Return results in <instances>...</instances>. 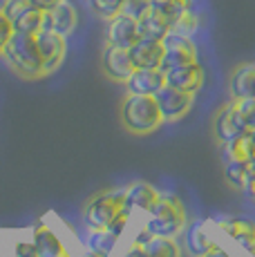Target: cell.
<instances>
[{"mask_svg":"<svg viewBox=\"0 0 255 257\" xmlns=\"http://www.w3.org/2000/svg\"><path fill=\"white\" fill-rule=\"evenodd\" d=\"M0 56L5 58V63H7L18 76L29 78V81H36V78L45 76L43 58H41V52H38L34 34L14 32V36L9 38L7 45L3 47Z\"/></svg>","mask_w":255,"mask_h":257,"instance_id":"1","label":"cell"},{"mask_svg":"<svg viewBox=\"0 0 255 257\" xmlns=\"http://www.w3.org/2000/svg\"><path fill=\"white\" fill-rule=\"evenodd\" d=\"M188 217L179 197L175 195H159V199L153 204V208L146 212L144 228L153 237H177L184 233Z\"/></svg>","mask_w":255,"mask_h":257,"instance_id":"2","label":"cell"},{"mask_svg":"<svg viewBox=\"0 0 255 257\" xmlns=\"http://www.w3.org/2000/svg\"><path fill=\"white\" fill-rule=\"evenodd\" d=\"M164 116L159 112L155 96H146V94H128L121 103V125L125 127L130 135L146 137L159 130Z\"/></svg>","mask_w":255,"mask_h":257,"instance_id":"3","label":"cell"},{"mask_svg":"<svg viewBox=\"0 0 255 257\" xmlns=\"http://www.w3.org/2000/svg\"><path fill=\"white\" fill-rule=\"evenodd\" d=\"M125 188H114L94 195L83 208V221L87 230H103L110 226V221L125 208Z\"/></svg>","mask_w":255,"mask_h":257,"instance_id":"4","label":"cell"},{"mask_svg":"<svg viewBox=\"0 0 255 257\" xmlns=\"http://www.w3.org/2000/svg\"><path fill=\"white\" fill-rule=\"evenodd\" d=\"M0 12L12 23L14 32L36 34L43 27V14L45 12L36 9L27 0H0Z\"/></svg>","mask_w":255,"mask_h":257,"instance_id":"5","label":"cell"},{"mask_svg":"<svg viewBox=\"0 0 255 257\" xmlns=\"http://www.w3.org/2000/svg\"><path fill=\"white\" fill-rule=\"evenodd\" d=\"M164 45V61H161V72L173 70L179 65H188V63L197 61V45L190 36L177 34L170 29L161 41Z\"/></svg>","mask_w":255,"mask_h":257,"instance_id":"6","label":"cell"},{"mask_svg":"<svg viewBox=\"0 0 255 257\" xmlns=\"http://www.w3.org/2000/svg\"><path fill=\"white\" fill-rule=\"evenodd\" d=\"M34 38H36L38 52H41L43 70H45V74L56 72L58 67H61V63L65 61L67 38L61 36V34H56V32H50V29H41V32H36Z\"/></svg>","mask_w":255,"mask_h":257,"instance_id":"7","label":"cell"},{"mask_svg":"<svg viewBox=\"0 0 255 257\" xmlns=\"http://www.w3.org/2000/svg\"><path fill=\"white\" fill-rule=\"evenodd\" d=\"M157 98V105H159V112L164 116V121H179L193 110V103H195V94L188 92H181L175 90L170 85H164L159 92L155 94Z\"/></svg>","mask_w":255,"mask_h":257,"instance_id":"8","label":"cell"},{"mask_svg":"<svg viewBox=\"0 0 255 257\" xmlns=\"http://www.w3.org/2000/svg\"><path fill=\"white\" fill-rule=\"evenodd\" d=\"M141 38L139 34V23L135 18L125 16V14H116L114 18L107 21L105 27V45L112 47H121V49H130L137 41Z\"/></svg>","mask_w":255,"mask_h":257,"instance_id":"9","label":"cell"},{"mask_svg":"<svg viewBox=\"0 0 255 257\" xmlns=\"http://www.w3.org/2000/svg\"><path fill=\"white\" fill-rule=\"evenodd\" d=\"M101 70L110 81L114 83H125L130 74L135 72V63L130 58V52L121 47L105 45L101 54Z\"/></svg>","mask_w":255,"mask_h":257,"instance_id":"10","label":"cell"},{"mask_svg":"<svg viewBox=\"0 0 255 257\" xmlns=\"http://www.w3.org/2000/svg\"><path fill=\"white\" fill-rule=\"evenodd\" d=\"M219 230L235 241L244 253L255 257V221L248 217H224L219 219Z\"/></svg>","mask_w":255,"mask_h":257,"instance_id":"11","label":"cell"},{"mask_svg":"<svg viewBox=\"0 0 255 257\" xmlns=\"http://www.w3.org/2000/svg\"><path fill=\"white\" fill-rule=\"evenodd\" d=\"M242 132H246V127H244L242 118H239L237 110H235V103L228 101L224 103L222 107H219L217 112H215L213 116V135L215 139H217L219 146H224V143L233 141L237 135H242Z\"/></svg>","mask_w":255,"mask_h":257,"instance_id":"12","label":"cell"},{"mask_svg":"<svg viewBox=\"0 0 255 257\" xmlns=\"http://www.w3.org/2000/svg\"><path fill=\"white\" fill-rule=\"evenodd\" d=\"M166 85L175 87V90L188 92V94H197L204 85V67L199 65V61L188 63V65H179L173 70L164 72Z\"/></svg>","mask_w":255,"mask_h":257,"instance_id":"13","label":"cell"},{"mask_svg":"<svg viewBox=\"0 0 255 257\" xmlns=\"http://www.w3.org/2000/svg\"><path fill=\"white\" fill-rule=\"evenodd\" d=\"M78 25V12L76 7L70 3V0H63L58 3L54 9L43 14V27L41 29H50V32H56L61 36H70Z\"/></svg>","mask_w":255,"mask_h":257,"instance_id":"14","label":"cell"},{"mask_svg":"<svg viewBox=\"0 0 255 257\" xmlns=\"http://www.w3.org/2000/svg\"><path fill=\"white\" fill-rule=\"evenodd\" d=\"M128 52H130L135 67H141V70H161V61H164V45H161V41L139 38Z\"/></svg>","mask_w":255,"mask_h":257,"instance_id":"15","label":"cell"},{"mask_svg":"<svg viewBox=\"0 0 255 257\" xmlns=\"http://www.w3.org/2000/svg\"><path fill=\"white\" fill-rule=\"evenodd\" d=\"M32 241H34V246H36L38 257H67L70 255L65 244H63V239L54 233L45 221H38V224L34 226Z\"/></svg>","mask_w":255,"mask_h":257,"instance_id":"16","label":"cell"},{"mask_svg":"<svg viewBox=\"0 0 255 257\" xmlns=\"http://www.w3.org/2000/svg\"><path fill=\"white\" fill-rule=\"evenodd\" d=\"M230 101L255 96V63H239L228 76Z\"/></svg>","mask_w":255,"mask_h":257,"instance_id":"17","label":"cell"},{"mask_svg":"<svg viewBox=\"0 0 255 257\" xmlns=\"http://www.w3.org/2000/svg\"><path fill=\"white\" fill-rule=\"evenodd\" d=\"M128 94H146V96H155L161 87L166 85V78L161 70H141L135 67L130 78L123 83Z\"/></svg>","mask_w":255,"mask_h":257,"instance_id":"18","label":"cell"},{"mask_svg":"<svg viewBox=\"0 0 255 257\" xmlns=\"http://www.w3.org/2000/svg\"><path fill=\"white\" fill-rule=\"evenodd\" d=\"M161 192L155 186L146 184V181H137V184L125 188V208L135 215V212H148L153 204L159 199Z\"/></svg>","mask_w":255,"mask_h":257,"instance_id":"19","label":"cell"},{"mask_svg":"<svg viewBox=\"0 0 255 257\" xmlns=\"http://www.w3.org/2000/svg\"><path fill=\"white\" fill-rule=\"evenodd\" d=\"M224 161H242V164H251L255 159V132L246 130L237 135L233 141L222 146Z\"/></svg>","mask_w":255,"mask_h":257,"instance_id":"20","label":"cell"},{"mask_svg":"<svg viewBox=\"0 0 255 257\" xmlns=\"http://www.w3.org/2000/svg\"><path fill=\"white\" fill-rule=\"evenodd\" d=\"M184 233H186V239H184L186 253H188L190 257H204L215 246V241L204 233V224H202V221H193L190 226L186 224Z\"/></svg>","mask_w":255,"mask_h":257,"instance_id":"21","label":"cell"},{"mask_svg":"<svg viewBox=\"0 0 255 257\" xmlns=\"http://www.w3.org/2000/svg\"><path fill=\"white\" fill-rule=\"evenodd\" d=\"M139 34L141 38H153V41H164V36L170 32V25L161 14H157L155 9H150L148 14L139 18Z\"/></svg>","mask_w":255,"mask_h":257,"instance_id":"22","label":"cell"},{"mask_svg":"<svg viewBox=\"0 0 255 257\" xmlns=\"http://www.w3.org/2000/svg\"><path fill=\"white\" fill-rule=\"evenodd\" d=\"M116 241H119V237L112 235L107 228L103 230H90L87 233V239H85V248L92 250V253L101 255V257H110L112 250H114Z\"/></svg>","mask_w":255,"mask_h":257,"instance_id":"23","label":"cell"},{"mask_svg":"<svg viewBox=\"0 0 255 257\" xmlns=\"http://www.w3.org/2000/svg\"><path fill=\"white\" fill-rule=\"evenodd\" d=\"M144 248L148 257H181V246L175 237H150Z\"/></svg>","mask_w":255,"mask_h":257,"instance_id":"24","label":"cell"},{"mask_svg":"<svg viewBox=\"0 0 255 257\" xmlns=\"http://www.w3.org/2000/svg\"><path fill=\"white\" fill-rule=\"evenodd\" d=\"M193 3L195 0H153V7L157 14H161V16L168 21V25L173 27L175 21L181 16V14H186L188 9H193Z\"/></svg>","mask_w":255,"mask_h":257,"instance_id":"25","label":"cell"},{"mask_svg":"<svg viewBox=\"0 0 255 257\" xmlns=\"http://www.w3.org/2000/svg\"><path fill=\"white\" fill-rule=\"evenodd\" d=\"M246 172H248V164H242V161H224V179L235 190H244Z\"/></svg>","mask_w":255,"mask_h":257,"instance_id":"26","label":"cell"},{"mask_svg":"<svg viewBox=\"0 0 255 257\" xmlns=\"http://www.w3.org/2000/svg\"><path fill=\"white\" fill-rule=\"evenodd\" d=\"M123 3L125 0H87L90 9L99 18H103V21H110V18H114L116 14L123 12Z\"/></svg>","mask_w":255,"mask_h":257,"instance_id":"27","label":"cell"},{"mask_svg":"<svg viewBox=\"0 0 255 257\" xmlns=\"http://www.w3.org/2000/svg\"><path fill=\"white\" fill-rule=\"evenodd\" d=\"M197 27H199L197 14H195L193 9H188V12L181 14L177 21H175V25H173L170 29H173V32H177V34H184V36H190V38H193V34L197 32Z\"/></svg>","mask_w":255,"mask_h":257,"instance_id":"28","label":"cell"},{"mask_svg":"<svg viewBox=\"0 0 255 257\" xmlns=\"http://www.w3.org/2000/svg\"><path fill=\"white\" fill-rule=\"evenodd\" d=\"M235 103V110H237L239 118H242L244 127L246 130H255V96L253 98H239V101H233Z\"/></svg>","mask_w":255,"mask_h":257,"instance_id":"29","label":"cell"},{"mask_svg":"<svg viewBox=\"0 0 255 257\" xmlns=\"http://www.w3.org/2000/svg\"><path fill=\"white\" fill-rule=\"evenodd\" d=\"M150 7H153V0H125V3H123V12H121V14H125V16L139 21L144 14L150 12Z\"/></svg>","mask_w":255,"mask_h":257,"instance_id":"30","label":"cell"},{"mask_svg":"<svg viewBox=\"0 0 255 257\" xmlns=\"http://www.w3.org/2000/svg\"><path fill=\"white\" fill-rule=\"evenodd\" d=\"M130 217H132V212L128 210V208H123L119 212V215L114 217V219L110 221V226H107V230H110L112 235H116V237H121L125 233V228H128V221H130Z\"/></svg>","mask_w":255,"mask_h":257,"instance_id":"31","label":"cell"},{"mask_svg":"<svg viewBox=\"0 0 255 257\" xmlns=\"http://www.w3.org/2000/svg\"><path fill=\"white\" fill-rule=\"evenodd\" d=\"M14 257H38V253H36V246H34V241L18 239L16 244H14Z\"/></svg>","mask_w":255,"mask_h":257,"instance_id":"32","label":"cell"},{"mask_svg":"<svg viewBox=\"0 0 255 257\" xmlns=\"http://www.w3.org/2000/svg\"><path fill=\"white\" fill-rule=\"evenodd\" d=\"M14 36V27L12 23L7 21V16H5L3 12H0V52H3V47L7 45V41Z\"/></svg>","mask_w":255,"mask_h":257,"instance_id":"33","label":"cell"},{"mask_svg":"<svg viewBox=\"0 0 255 257\" xmlns=\"http://www.w3.org/2000/svg\"><path fill=\"white\" fill-rule=\"evenodd\" d=\"M244 192L255 201V159L248 164V172H246V181H244Z\"/></svg>","mask_w":255,"mask_h":257,"instance_id":"34","label":"cell"},{"mask_svg":"<svg viewBox=\"0 0 255 257\" xmlns=\"http://www.w3.org/2000/svg\"><path fill=\"white\" fill-rule=\"evenodd\" d=\"M121 257H148V253H146L144 244H137V241H132V244L123 250V255H121Z\"/></svg>","mask_w":255,"mask_h":257,"instance_id":"35","label":"cell"},{"mask_svg":"<svg viewBox=\"0 0 255 257\" xmlns=\"http://www.w3.org/2000/svg\"><path fill=\"white\" fill-rule=\"evenodd\" d=\"M29 5H34L36 9H41V12H50V9H54L58 3H63V0H27Z\"/></svg>","mask_w":255,"mask_h":257,"instance_id":"36","label":"cell"},{"mask_svg":"<svg viewBox=\"0 0 255 257\" xmlns=\"http://www.w3.org/2000/svg\"><path fill=\"white\" fill-rule=\"evenodd\" d=\"M204 257H233L228 253V250H224V248H219V246H213V248L208 250V253H206Z\"/></svg>","mask_w":255,"mask_h":257,"instance_id":"37","label":"cell"},{"mask_svg":"<svg viewBox=\"0 0 255 257\" xmlns=\"http://www.w3.org/2000/svg\"><path fill=\"white\" fill-rule=\"evenodd\" d=\"M81 257H101V255H96V253H92V250H87V248H85V253H83Z\"/></svg>","mask_w":255,"mask_h":257,"instance_id":"38","label":"cell"},{"mask_svg":"<svg viewBox=\"0 0 255 257\" xmlns=\"http://www.w3.org/2000/svg\"><path fill=\"white\" fill-rule=\"evenodd\" d=\"M253 132H255V130H253Z\"/></svg>","mask_w":255,"mask_h":257,"instance_id":"39","label":"cell"}]
</instances>
